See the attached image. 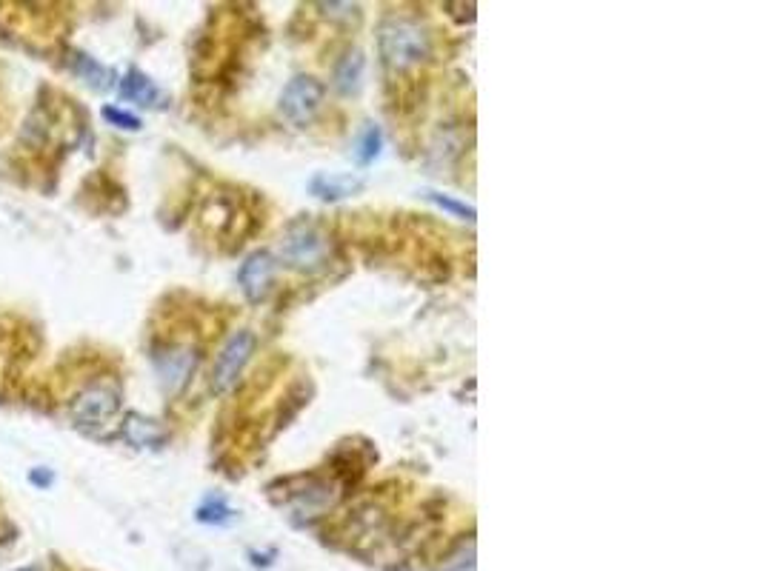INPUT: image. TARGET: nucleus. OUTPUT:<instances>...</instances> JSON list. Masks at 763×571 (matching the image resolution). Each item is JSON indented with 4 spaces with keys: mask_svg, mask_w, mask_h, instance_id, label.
Listing matches in <instances>:
<instances>
[{
    "mask_svg": "<svg viewBox=\"0 0 763 571\" xmlns=\"http://www.w3.org/2000/svg\"><path fill=\"white\" fill-rule=\"evenodd\" d=\"M378 49L386 66L392 69H409L418 66L421 60L429 58L432 52V38L421 23L406 18L386 20L378 32Z\"/></svg>",
    "mask_w": 763,
    "mask_h": 571,
    "instance_id": "nucleus-1",
    "label": "nucleus"
},
{
    "mask_svg": "<svg viewBox=\"0 0 763 571\" xmlns=\"http://www.w3.org/2000/svg\"><path fill=\"white\" fill-rule=\"evenodd\" d=\"M281 260L303 275H315L329 266V237L312 223H295L283 235Z\"/></svg>",
    "mask_w": 763,
    "mask_h": 571,
    "instance_id": "nucleus-2",
    "label": "nucleus"
},
{
    "mask_svg": "<svg viewBox=\"0 0 763 571\" xmlns=\"http://www.w3.org/2000/svg\"><path fill=\"white\" fill-rule=\"evenodd\" d=\"M323 98H326V86L321 80L312 75H295L283 86L278 109L295 129H306L323 109Z\"/></svg>",
    "mask_w": 763,
    "mask_h": 571,
    "instance_id": "nucleus-3",
    "label": "nucleus"
},
{
    "mask_svg": "<svg viewBox=\"0 0 763 571\" xmlns=\"http://www.w3.org/2000/svg\"><path fill=\"white\" fill-rule=\"evenodd\" d=\"M255 349H258V340L249 329H241V332L229 337L218 357H215V366H212V389L218 394L232 392L241 380L243 369L249 366V360L255 355Z\"/></svg>",
    "mask_w": 763,
    "mask_h": 571,
    "instance_id": "nucleus-4",
    "label": "nucleus"
},
{
    "mask_svg": "<svg viewBox=\"0 0 763 571\" xmlns=\"http://www.w3.org/2000/svg\"><path fill=\"white\" fill-rule=\"evenodd\" d=\"M118 409H121V392H118V386H112V383H92V386H86V389L69 403L72 420H75L78 426H83V429L103 426L106 420L115 417Z\"/></svg>",
    "mask_w": 763,
    "mask_h": 571,
    "instance_id": "nucleus-5",
    "label": "nucleus"
},
{
    "mask_svg": "<svg viewBox=\"0 0 763 571\" xmlns=\"http://www.w3.org/2000/svg\"><path fill=\"white\" fill-rule=\"evenodd\" d=\"M275 272H278V263L269 252H252L246 257L241 263V272H238V283H241V292L246 295V300L261 303L272 289Z\"/></svg>",
    "mask_w": 763,
    "mask_h": 571,
    "instance_id": "nucleus-6",
    "label": "nucleus"
},
{
    "mask_svg": "<svg viewBox=\"0 0 763 571\" xmlns=\"http://www.w3.org/2000/svg\"><path fill=\"white\" fill-rule=\"evenodd\" d=\"M195 366H198V352L186 349V346H172L161 355H155V369H158L163 389L169 394L181 392L195 372Z\"/></svg>",
    "mask_w": 763,
    "mask_h": 571,
    "instance_id": "nucleus-7",
    "label": "nucleus"
},
{
    "mask_svg": "<svg viewBox=\"0 0 763 571\" xmlns=\"http://www.w3.org/2000/svg\"><path fill=\"white\" fill-rule=\"evenodd\" d=\"M123 440L135 449H161L166 443V432L161 429V423H155L152 417L132 412L123 417L121 423Z\"/></svg>",
    "mask_w": 763,
    "mask_h": 571,
    "instance_id": "nucleus-8",
    "label": "nucleus"
},
{
    "mask_svg": "<svg viewBox=\"0 0 763 571\" xmlns=\"http://www.w3.org/2000/svg\"><path fill=\"white\" fill-rule=\"evenodd\" d=\"M361 189L363 180L355 175H315L309 180V192L323 203H338V200L358 195Z\"/></svg>",
    "mask_w": 763,
    "mask_h": 571,
    "instance_id": "nucleus-9",
    "label": "nucleus"
},
{
    "mask_svg": "<svg viewBox=\"0 0 763 571\" xmlns=\"http://www.w3.org/2000/svg\"><path fill=\"white\" fill-rule=\"evenodd\" d=\"M363 72H366V58H363L361 49H349L338 66H335V89L341 95H358L363 86Z\"/></svg>",
    "mask_w": 763,
    "mask_h": 571,
    "instance_id": "nucleus-10",
    "label": "nucleus"
},
{
    "mask_svg": "<svg viewBox=\"0 0 763 571\" xmlns=\"http://www.w3.org/2000/svg\"><path fill=\"white\" fill-rule=\"evenodd\" d=\"M121 98L138 106H155L161 100V89L155 86V80L149 75H143L141 69H129L121 80Z\"/></svg>",
    "mask_w": 763,
    "mask_h": 571,
    "instance_id": "nucleus-11",
    "label": "nucleus"
},
{
    "mask_svg": "<svg viewBox=\"0 0 763 571\" xmlns=\"http://www.w3.org/2000/svg\"><path fill=\"white\" fill-rule=\"evenodd\" d=\"M383 149V132L381 126L369 123L358 138V146H355V163L358 166H372L375 160L381 158Z\"/></svg>",
    "mask_w": 763,
    "mask_h": 571,
    "instance_id": "nucleus-12",
    "label": "nucleus"
},
{
    "mask_svg": "<svg viewBox=\"0 0 763 571\" xmlns=\"http://www.w3.org/2000/svg\"><path fill=\"white\" fill-rule=\"evenodd\" d=\"M198 520L206 526H229L238 520V512L223 497H206L198 506Z\"/></svg>",
    "mask_w": 763,
    "mask_h": 571,
    "instance_id": "nucleus-13",
    "label": "nucleus"
},
{
    "mask_svg": "<svg viewBox=\"0 0 763 571\" xmlns=\"http://www.w3.org/2000/svg\"><path fill=\"white\" fill-rule=\"evenodd\" d=\"M75 75L86 80L92 89H109L112 86V72L89 55H75Z\"/></svg>",
    "mask_w": 763,
    "mask_h": 571,
    "instance_id": "nucleus-14",
    "label": "nucleus"
},
{
    "mask_svg": "<svg viewBox=\"0 0 763 571\" xmlns=\"http://www.w3.org/2000/svg\"><path fill=\"white\" fill-rule=\"evenodd\" d=\"M426 200H432L441 212L458 217V220H469V223H475V217H478L475 206H469V203L455 200V197H449V195H441V192H426Z\"/></svg>",
    "mask_w": 763,
    "mask_h": 571,
    "instance_id": "nucleus-15",
    "label": "nucleus"
},
{
    "mask_svg": "<svg viewBox=\"0 0 763 571\" xmlns=\"http://www.w3.org/2000/svg\"><path fill=\"white\" fill-rule=\"evenodd\" d=\"M103 120L106 123H112V126H118V129H126V132H138L143 123L138 115H132V112H123L118 106H103Z\"/></svg>",
    "mask_w": 763,
    "mask_h": 571,
    "instance_id": "nucleus-16",
    "label": "nucleus"
},
{
    "mask_svg": "<svg viewBox=\"0 0 763 571\" xmlns=\"http://www.w3.org/2000/svg\"><path fill=\"white\" fill-rule=\"evenodd\" d=\"M29 480H32L38 489H46V486H52V483H55V474L46 472V469H35V472L29 474Z\"/></svg>",
    "mask_w": 763,
    "mask_h": 571,
    "instance_id": "nucleus-17",
    "label": "nucleus"
},
{
    "mask_svg": "<svg viewBox=\"0 0 763 571\" xmlns=\"http://www.w3.org/2000/svg\"><path fill=\"white\" fill-rule=\"evenodd\" d=\"M15 571H38V569H15Z\"/></svg>",
    "mask_w": 763,
    "mask_h": 571,
    "instance_id": "nucleus-18",
    "label": "nucleus"
}]
</instances>
